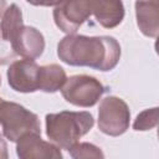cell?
I'll use <instances>...</instances> for the list:
<instances>
[{
	"instance_id": "9",
	"label": "cell",
	"mask_w": 159,
	"mask_h": 159,
	"mask_svg": "<svg viewBox=\"0 0 159 159\" xmlns=\"http://www.w3.org/2000/svg\"><path fill=\"white\" fill-rule=\"evenodd\" d=\"M12 50L17 56L27 60H36L45 50L43 35L37 29L24 25L12 42Z\"/></svg>"
},
{
	"instance_id": "15",
	"label": "cell",
	"mask_w": 159,
	"mask_h": 159,
	"mask_svg": "<svg viewBox=\"0 0 159 159\" xmlns=\"http://www.w3.org/2000/svg\"><path fill=\"white\" fill-rule=\"evenodd\" d=\"M70 155L75 159H80V158H104L103 152L101 150V148H98L97 145L92 144V143H76L73 144L68 150Z\"/></svg>"
},
{
	"instance_id": "19",
	"label": "cell",
	"mask_w": 159,
	"mask_h": 159,
	"mask_svg": "<svg viewBox=\"0 0 159 159\" xmlns=\"http://www.w3.org/2000/svg\"><path fill=\"white\" fill-rule=\"evenodd\" d=\"M5 9H6V0H0V17L2 16Z\"/></svg>"
},
{
	"instance_id": "21",
	"label": "cell",
	"mask_w": 159,
	"mask_h": 159,
	"mask_svg": "<svg viewBox=\"0 0 159 159\" xmlns=\"http://www.w3.org/2000/svg\"><path fill=\"white\" fill-rule=\"evenodd\" d=\"M1 101H2V98H0V102H1Z\"/></svg>"
},
{
	"instance_id": "13",
	"label": "cell",
	"mask_w": 159,
	"mask_h": 159,
	"mask_svg": "<svg viewBox=\"0 0 159 159\" xmlns=\"http://www.w3.org/2000/svg\"><path fill=\"white\" fill-rule=\"evenodd\" d=\"M24 26V20H22V12L21 9L16 4H11L9 7L5 9L1 21H0V31L2 37L11 43L15 41L19 31Z\"/></svg>"
},
{
	"instance_id": "2",
	"label": "cell",
	"mask_w": 159,
	"mask_h": 159,
	"mask_svg": "<svg viewBox=\"0 0 159 159\" xmlns=\"http://www.w3.org/2000/svg\"><path fill=\"white\" fill-rule=\"evenodd\" d=\"M46 135L60 149L68 150L93 127L94 119L89 112L62 111L45 117Z\"/></svg>"
},
{
	"instance_id": "11",
	"label": "cell",
	"mask_w": 159,
	"mask_h": 159,
	"mask_svg": "<svg viewBox=\"0 0 159 159\" xmlns=\"http://www.w3.org/2000/svg\"><path fill=\"white\" fill-rule=\"evenodd\" d=\"M135 17L140 32L147 37H157L159 32L158 0H137Z\"/></svg>"
},
{
	"instance_id": "1",
	"label": "cell",
	"mask_w": 159,
	"mask_h": 159,
	"mask_svg": "<svg viewBox=\"0 0 159 159\" xmlns=\"http://www.w3.org/2000/svg\"><path fill=\"white\" fill-rule=\"evenodd\" d=\"M57 56L70 66L113 70L120 60V45L112 36L66 35L57 45Z\"/></svg>"
},
{
	"instance_id": "3",
	"label": "cell",
	"mask_w": 159,
	"mask_h": 159,
	"mask_svg": "<svg viewBox=\"0 0 159 159\" xmlns=\"http://www.w3.org/2000/svg\"><path fill=\"white\" fill-rule=\"evenodd\" d=\"M0 127L2 135L10 142H17L26 133L41 134V124L37 114L19 103L4 99L0 102Z\"/></svg>"
},
{
	"instance_id": "20",
	"label": "cell",
	"mask_w": 159,
	"mask_h": 159,
	"mask_svg": "<svg viewBox=\"0 0 159 159\" xmlns=\"http://www.w3.org/2000/svg\"><path fill=\"white\" fill-rule=\"evenodd\" d=\"M0 86H1V76H0Z\"/></svg>"
},
{
	"instance_id": "18",
	"label": "cell",
	"mask_w": 159,
	"mask_h": 159,
	"mask_svg": "<svg viewBox=\"0 0 159 159\" xmlns=\"http://www.w3.org/2000/svg\"><path fill=\"white\" fill-rule=\"evenodd\" d=\"M9 153H7V144L5 139L0 135V159H7Z\"/></svg>"
},
{
	"instance_id": "17",
	"label": "cell",
	"mask_w": 159,
	"mask_h": 159,
	"mask_svg": "<svg viewBox=\"0 0 159 159\" xmlns=\"http://www.w3.org/2000/svg\"><path fill=\"white\" fill-rule=\"evenodd\" d=\"M26 1L34 6H56L62 0H26Z\"/></svg>"
},
{
	"instance_id": "4",
	"label": "cell",
	"mask_w": 159,
	"mask_h": 159,
	"mask_svg": "<svg viewBox=\"0 0 159 159\" xmlns=\"http://www.w3.org/2000/svg\"><path fill=\"white\" fill-rule=\"evenodd\" d=\"M107 92V88L99 80L88 75H75L66 80L61 88V94L66 102L82 107H93Z\"/></svg>"
},
{
	"instance_id": "8",
	"label": "cell",
	"mask_w": 159,
	"mask_h": 159,
	"mask_svg": "<svg viewBox=\"0 0 159 159\" xmlns=\"http://www.w3.org/2000/svg\"><path fill=\"white\" fill-rule=\"evenodd\" d=\"M16 154L20 159H62L60 148L52 142H45L41 134L26 133L16 142Z\"/></svg>"
},
{
	"instance_id": "14",
	"label": "cell",
	"mask_w": 159,
	"mask_h": 159,
	"mask_svg": "<svg viewBox=\"0 0 159 159\" xmlns=\"http://www.w3.org/2000/svg\"><path fill=\"white\" fill-rule=\"evenodd\" d=\"M158 125V108H149V109H144L143 112H140L134 123H133V129L134 130H150L153 128H155Z\"/></svg>"
},
{
	"instance_id": "7",
	"label": "cell",
	"mask_w": 159,
	"mask_h": 159,
	"mask_svg": "<svg viewBox=\"0 0 159 159\" xmlns=\"http://www.w3.org/2000/svg\"><path fill=\"white\" fill-rule=\"evenodd\" d=\"M9 86L20 93L39 91L40 66L34 60H19L12 62L6 72Z\"/></svg>"
},
{
	"instance_id": "12",
	"label": "cell",
	"mask_w": 159,
	"mask_h": 159,
	"mask_svg": "<svg viewBox=\"0 0 159 159\" xmlns=\"http://www.w3.org/2000/svg\"><path fill=\"white\" fill-rule=\"evenodd\" d=\"M66 80V72L60 65L51 63L46 66H40L39 91L46 93H55L62 88Z\"/></svg>"
},
{
	"instance_id": "6",
	"label": "cell",
	"mask_w": 159,
	"mask_h": 159,
	"mask_svg": "<svg viewBox=\"0 0 159 159\" xmlns=\"http://www.w3.org/2000/svg\"><path fill=\"white\" fill-rule=\"evenodd\" d=\"M92 15V0H62L53 10L56 26L65 34H76Z\"/></svg>"
},
{
	"instance_id": "5",
	"label": "cell",
	"mask_w": 159,
	"mask_h": 159,
	"mask_svg": "<svg viewBox=\"0 0 159 159\" xmlns=\"http://www.w3.org/2000/svg\"><path fill=\"white\" fill-rule=\"evenodd\" d=\"M130 123L128 104L119 97L108 96L98 107V129L111 137H119L127 132Z\"/></svg>"
},
{
	"instance_id": "16",
	"label": "cell",
	"mask_w": 159,
	"mask_h": 159,
	"mask_svg": "<svg viewBox=\"0 0 159 159\" xmlns=\"http://www.w3.org/2000/svg\"><path fill=\"white\" fill-rule=\"evenodd\" d=\"M17 55L12 50V46L10 42H7L0 31V66L7 65L10 61H12Z\"/></svg>"
},
{
	"instance_id": "10",
	"label": "cell",
	"mask_w": 159,
	"mask_h": 159,
	"mask_svg": "<svg viewBox=\"0 0 159 159\" xmlns=\"http://www.w3.org/2000/svg\"><path fill=\"white\" fill-rule=\"evenodd\" d=\"M122 0H92V15L104 29L117 27L124 19Z\"/></svg>"
}]
</instances>
